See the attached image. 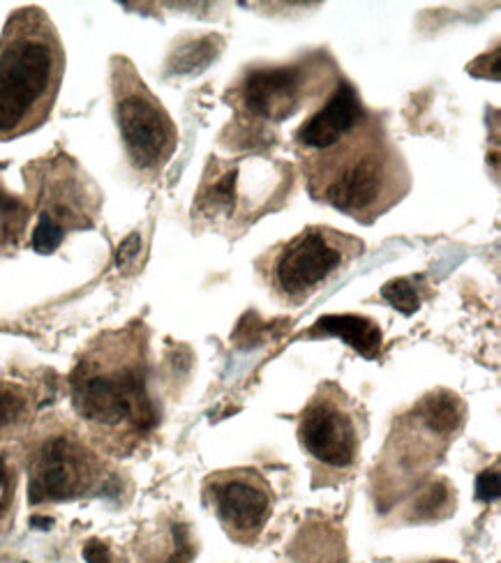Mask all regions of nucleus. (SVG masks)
<instances>
[{"mask_svg":"<svg viewBox=\"0 0 501 563\" xmlns=\"http://www.w3.org/2000/svg\"><path fill=\"white\" fill-rule=\"evenodd\" d=\"M193 556V533L181 522H170L164 531L146 536L139 545V563H189Z\"/></svg>","mask_w":501,"mask_h":563,"instance_id":"nucleus-13","label":"nucleus"},{"mask_svg":"<svg viewBox=\"0 0 501 563\" xmlns=\"http://www.w3.org/2000/svg\"><path fill=\"white\" fill-rule=\"evenodd\" d=\"M65 75L63 40L42 8L14 10L0 33V141L42 128Z\"/></svg>","mask_w":501,"mask_h":563,"instance_id":"nucleus-2","label":"nucleus"},{"mask_svg":"<svg viewBox=\"0 0 501 563\" xmlns=\"http://www.w3.org/2000/svg\"><path fill=\"white\" fill-rule=\"evenodd\" d=\"M225 40L218 35H206L195 42H189L174 54L170 69L174 75H197L206 69L215 58L220 56Z\"/></svg>","mask_w":501,"mask_h":563,"instance_id":"nucleus-15","label":"nucleus"},{"mask_svg":"<svg viewBox=\"0 0 501 563\" xmlns=\"http://www.w3.org/2000/svg\"><path fill=\"white\" fill-rule=\"evenodd\" d=\"M35 413V393L19 382L0 379V441L21 432Z\"/></svg>","mask_w":501,"mask_h":563,"instance_id":"nucleus-14","label":"nucleus"},{"mask_svg":"<svg viewBox=\"0 0 501 563\" xmlns=\"http://www.w3.org/2000/svg\"><path fill=\"white\" fill-rule=\"evenodd\" d=\"M381 296H384L402 314H414L421 305L418 291L414 287V279H410V277H400V279L389 282V285L381 289Z\"/></svg>","mask_w":501,"mask_h":563,"instance_id":"nucleus-18","label":"nucleus"},{"mask_svg":"<svg viewBox=\"0 0 501 563\" xmlns=\"http://www.w3.org/2000/svg\"><path fill=\"white\" fill-rule=\"evenodd\" d=\"M450 501V487L444 485H435V487H427L423 495L416 501L418 515L421 518H435L439 508H446Z\"/></svg>","mask_w":501,"mask_h":563,"instance_id":"nucleus-19","label":"nucleus"},{"mask_svg":"<svg viewBox=\"0 0 501 563\" xmlns=\"http://www.w3.org/2000/svg\"><path fill=\"white\" fill-rule=\"evenodd\" d=\"M361 254L363 243L358 239L328 227H309L273 254L271 285L280 298L301 302Z\"/></svg>","mask_w":501,"mask_h":563,"instance_id":"nucleus-6","label":"nucleus"},{"mask_svg":"<svg viewBox=\"0 0 501 563\" xmlns=\"http://www.w3.org/2000/svg\"><path fill=\"white\" fill-rule=\"evenodd\" d=\"M315 79V67L307 63L259 67L248 73L241 86V102L254 119L282 123L292 119L305 100L317 96Z\"/></svg>","mask_w":501,"mask_h":563,"instance_id":"nucleus-10","label":"nucleus"},{"mask_svg":"<svg viewBox=\"0 0 501 563\" xmlns=\"http://www.w3.org/2000/svg\"><path fill=\"white\" fill-rule=\"evenodd\" d=\"M23 227H26V208L0 190V254L17 245Z\"/></svg>","mask_w":501,"mask_h":563,"instance_id":"nucleus-17","label":"nucleus"},{"mask_svg":"<svg viewBox=\"0 0 501 563\" xmlns=\"http://www.w3.org/2000/svg\"><path fill=\"white\" fill-rule=\"evenodd\" d=\"M204 495L227 536L241 545L254 543L271 520V485L257 468L213 474L204 483Z\"/></svg>","mask_w":501,"mask_h":563,"instance_id":"nucleus-9","label":"nucleus"},{"mask_svg":"<svg viewBox=\"0 0 501 563\" xmlns=\"http://www.w3.org/2000/svg\"><path fill=\"white\" fill-rule=\"evenodd\" d=\"M442 563H448V561H442Z\"/></svg>","mask_w":501,"mask_h":563,"instance_id":"nucleus-22","label":"nucleus"},{"mask_svg":"<svg viewBox=\"0 0 501 563\" xmlns=\"http://www.w3.org/2000/svg\"><path fill=\"white\" fill-rule=\"evenodd\" d=\"M366 123L368 115L358 92L347 81H340L324 107L296 130V144L307 153L319 155L342 144Z\"/></svg>","mask_w":501,"mask_h":563,"instance_id":"nucleus-11","label":"nucleus"},{"mask_svg":"<svg viewBox=\"0 0 501 563\" xmlns=\"http://www.w3.org/2000/svg\"><path fill=\"white\" fill-rule=\"evenodd\" d=\"M69 395L95 445L107 453H132L160 422L146 328L130 323L95 338L72 367Z\"/></svg>","mask_w":501,"mask_h":563,"instance_id":"nucleus-1","label":"nucleus"},{"mask_svg":"<svg viewBox=\"0 0 501 563\" xmlns=\"http://www.w3.org/2000/svg\"><path fill=\"white\" fill-rule=\"evenodd\" d=\"M317 333L336 335L342 342H347L358 354L366 356L368 361H374L381 349V328L368 319L358 314H328L317 321Z\"/></svg>","mask_w":501,"mask_h":563,"instance_id":"nucleus-12","label":"nucleus"},{"mask_svg":"<svg viewBox=\"0 0 501 563\" xmlns=\"http://www.w3.org/2000/svg\"><path fill=\"white\" fill-rule=\"evenodd\" d=\"M95 210H98V192L79 174L77 164L67 157L52 162L40 183L33 247L42 254H52L67 231L92 224Z\"/></svg>","mask_w":501,"mask_h":563,"instance_id":"nucleus-7","label":"nucleus"},{"mask_svg":"<svg viewBox=\"0 0 501 563\" xmlns=\"http://www.w3.org/2000/svg\"><path fill=\"white\" fill-rule=\"evenodd\" d=\"M111 96L118 132L132 169L155 178L178 146V132L170 111L123 56L111 58Z\"/></svg>","mask_w":501,"mask_h":563,"instance_id":"nucleus-5","label":"nucleus"},{"mask_svg":"<svg viewBox=\"0 0 501 563\" xmlns=\"http://www.w3.org/2000/svg\"><path fill=\"white\" fill-rule=\"evenodd\" d=\"M309 162V192L358 222H372L410 190V174L370 121Z\"/></svg>","mask_w":501,"mask_h":563,"instance_id":"nucleus-3","label":"nucleus"},{"mask_svg":"<svg viewBox=\"0 0 501 563\" xmlns=\"http://www.w3.org/2000/svg\"><path fill=\"white\" fill-rule=\"evenodd\" d=\"M476 497H479L486 504H490V501H494L499 497V474H497V468H492V472L488 468V472H483L479 476V481H476Z\"/></svg>","mask_w":501,"mask_h":563,"instance_id":"nucleus-20","label":"nucleus"},{"mask_svg":"<svg viewBox=\"0 0 501 563\" xmlns=\"http://www.w3.org/2000/svg\"><path fill=\"white\" fill-rule=\"evenodd\" d=\"M19 487V462L14 453L0 451V531H6L14 518Z\"/></svg>","mask_w":501,"mask_h":563,"instance_id":"nucleus-16","label":"nucleus"},{"mask_svg":"<svg viewBox=\"0 0 501 563\" xmlns=\"http://www.w3.org/2000/svg\"><path fill=\"white\" fill-rule=\"evenodd\" d=\"M31 506L90 497L107 485L109 466L90 441L69 426H50L29 449Z\"/></svg>","mask_w":501,"mask_h":563,"instance_id":"nucleus-4","label":"nucleus"},{"mask_svg":"<svg viewBox=\"0 0 501 563\" xmlns=\"http://www.w3.org/2000/svg\"><path fill=\"white\" fill-rule=\"evenodd\" d=\"M298 439L303 451L322 466L351 468L361 451V428L347 395L326 384L305 407Z\"/></svg>","mask_w":501,"mask_h":563,"instance_id":"nucleus-8","label":"nucleus"},{"mask_svg":"<svg viewBox=\"0 0 501 563\" xmlns=\"http://www.w3.org/2000/svg\"><path fill=\"white\" fill-rule=\"evenodd\" d=\"M84 559L88 563H113V554H111V548L107 543H100V541H90L86 548H84Z\"/></svg>","mask_w":501,"mask_h":563,"instance_id":"nucleus-21","label":"nucleus"}]
</instances>
